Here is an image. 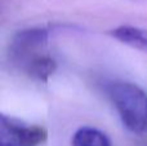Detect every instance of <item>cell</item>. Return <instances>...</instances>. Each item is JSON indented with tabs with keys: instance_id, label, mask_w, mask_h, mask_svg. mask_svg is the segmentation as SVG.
<instances>
[{
	"instance_id": "obj_1",
	"label": "cell",
	"mask_w": 147,
	"mask_h": 146,
	"mask_svg": "<svg viewBox=\"0 0 147 146\" xmlns=\"http://www.w3.org/2000/svg\"><path fill=\"white\" fill-rule=\"evenodd\" d=\"M49 30L30 27L13 36L9 48L10 61L32 79L47 82L57 70V62L47 53Z\"/></svg>"
},
{
	"instance_id": "obj_5",
	"label": "cell",
	"mask_w": 147,
	"mask_h": 146,
	"mask_svg": "<svg viewBox=\"0 0 147 146\" xmlns=\"http://www.w3.org/2000/svg\"><path fill=\"white\" fill-rule=\"evenodd\" d=\"M71 146H111V141L105 132L94 127H80L72 135Z\"/></svg>"
},
{
	"instance_id": "obj_2",
	"label": "cell",
	"mask_w": 147,
	"mask_h": 146,
	"mask_svg": "<svg viewBox=\"0 0 147 146\" xmlns=\"http://www.w3.org/2000/svg\"><path fill=\"white\" fill-rule=\"evenodd\" d=\"M107 93L124 127L136 135L147 133V95L137 84L116 80L109 84Z\"/></svg>"
},
{
	"instance_id": "obj_4",
	"label": "cell",
	"mask_w": 147,
	"mask_h": 146,
	"mask_svg": "<svg viewBox=\"0 0 147 146\" xmlns=\"http://www.w3.org/2000/svg\"><path fill=\"white\" fill-rule=\"evenodd\" d=\"M111 36L128 47L147 52V28L123 25L110 31Z\"/></svg>"
},
{
	"instance_id": "obj_3",
	"label": "cell",
	"mask_w": 147,
	"mask_h": 146,
	"mask_svg": "<svg viewBox=\"0 0 147 146\" xmlns=\"http://www.w3.org/2000/svg\"><path fill=\"white\" fill-rule=\"evenodd\" d=\"M48 139L44 127L30 124L17 118L1 114L0 146H40Z\"/></svg>"
}]
</instances>
